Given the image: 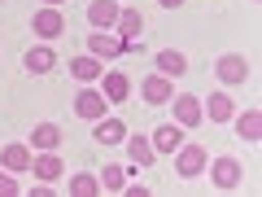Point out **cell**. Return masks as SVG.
I'll return each mask as SVG.
<instances>
[{"instance_id": "obj_5", "label": "cell", "mask_w": 262, "mask_h": 197, "mask_svg": "<svg viewBox=\"0 0 262 197\" xmlns=\"http://www.w3.org/2000/svg\"><path fill=\"white\" fill-rule=\"evenodd\" d=\"M118 5H114V0H92V5H88V22H92L96 31H110L114 22H118Z\"/></svg>"}, {"instance_id": "obj_27", "label": "cell", "mask_w": 262, "mask_h": 197, "mask_svg": "<svg viewBox=\"0 0 262 197\" xmlns=\"http://www.w3.org/2000/svg\"><path fill=\"white\" fill-rule=\"evenodd\" d=\"M48 5H53V9H57V5H61V0H48Z\"/></svg>"}, {"instance_id": "obj_11", "label": "cell", "mask_w": 262, "mask_h": 197, "mask_svg": "<svg viewBox=\"0 0 262 197\" xmlns=\"http://www.w3.org/2000/svg\"><path fill=\"white\" fill-rule=\"evenodd\" d=\"M88 48H92V57H118V53H127V40H118V35H88Z\"/></svg>"}, {"instance_id": "obj_26", "label": "cell", "mask_w": 262, "mask_h": 197, "mask_svg": "<svg viewBox=\"0 0 262 197\" xmlns=\"http://www.w3.org/2000/svg\"><path fill=\"white\" fill-rule=\"evenodd\" d=\"M162 9H179V5H184V0H158Z\"/></svg>"}, {"instance_id": "obj_20", "label": "cell", "mask_w": 262, "mask_h": 197, "mask_svg": "<svg viewBox=\"0 0 262 197\" xmlns=\"http://www.w3.org/2000/svg\"><path fill=\"white\" fill-rule=\"evenodd\" d=\"M127 92H131L127 75H122V70H110V75H105V96H110V101H127Z\"/></svg>"}, {"instance_id": "obj_4", "label": "cell", "mask_w": 262, "mask_h": 197, "mask_svg": "<svg viewBox=\"0 0 262 197\" xmlns=\"http://www.w3.org/2000/svg\"><path fill=\"white\" fill-rule=\"evenodd\" d=\"M149 141H153V149H158V153H175L179 145H184V127H179V123H162Z\"/></svg>"}, {"instance_id": "obj_3", "label": "cell", "mask_w": 262, "mask_h": 197, "mask_svg": "<svg viewBox=\"0 0 262 197\" xmlns=\"http://www.w3.org/2000/svg\"><path fill=\"white\" fill-rule=\"evenodd\" d=\"M31 31H35V35H44V40L61 35V31H66L61 9H53V5H48V9H39V13H35V22H31Z\"/></svg>"}, {"instance_id": "obj_7", "label": "cell", "mask_w": 262, "mask_h": 197, "mask_svg": "<svg viewBox=\"0 0 262 197\" xmlns=\"http://www.w3.org/2000/svg\"><path fill=\"white\" fill-rule=\"evenodd\" d=\"M75 114H79V119H88V123L105 119V96L92 92V88H88V92H79V96H75Z\"/></svg>"}, {"instance_id": "obj_25", "label": "cell", "mask_w": 262, "mask_h": 197, "mask_svg": "<svg viewBox=\"0 0 262 197\" xmlns=\"http://www.w3.org/2000/svg\"><path fill=\"white\" fill-rule=\"evenodd\" d=\"M13 193H18V180H13V175H0V197H13Z\"/></svg>"}, {"instance_id": "obj_15", "label": "cell", "mask_w": 262, "mask_h": 197, "mask_svg": "<svg viewBox=\"0 0 262 197\" xmlns=\"http://www.w3.org/2000/svg\"><path fill=\"white\" fill-rule=\"evenodd\" d=\"M31 171H35L39 180H48V184H53V180H61V158L48 149L44 158H31Z\"/></svg>"}, {"instance_id": "obj_24", "label": "cell", "mask_w": 262, "mask_h": 197, "mask_svg": "<svg viewBox=\"0 0 262 197\" xmlns=\"http://www.w3.org/2000/svg\"><path fill=\"white\" fill-rule=\"evenodd\" d=\"M210 119H214V123H227V119H232V96H223V92L210 96Z\"/></svg>"}, {"instance_id": "obj_14", "label": "cell", "mask_w": 262, "mask_h": 197, "mask_svg": "<svg viewBox=\"0 0 262 197\" xmlns=\"http://www.w3.org/2000/svg\"><path fill=\"white\" fill-rule=\"evenodd\" d=\"M122 136H127L122 119H96V136H92V141H101V145H118Z\"/></svg>"}, {"instance_id": "obj_23", "label": "cell", "mask_w": 262, "mask_h": 197, "mask_svg": "<svg viewBox=\"0 0 262 197\" xmlns=\"http://www.w3.org/2000/svg\"><path fill=\"white\" fill-rule=\"evenodd\" d=\"M70 193H75V197H96V193H101V180H96V175H75V180H70Z\"/></svg>"}, {"instance_id": "obj_22", "label": "cell", "mask_w": 262, "mask_h": 197, "mask_svg": "<svg viewBox=\"0 0 262 197\" xmlns=\"http://www.w3.org/2000/svg\"><path fill=\"white\" fill-rule=\"evenodd\" d=\"M101 184L110 188V193H118V188H127V171H122L118 162H110V167L101 171Z\"/></svg>"}, {"instance_id": "obj_9", "label": "cell", "mask_w": 262, "mask_h": 197, "mask_svg": "<svg viewBox=\"0 0 262 197\" xmlns=\"http://www.w3.org/2000/svg\"><path fill=\"white\" fill-rule=\"evenodd\" d=\"M0 167L5 171H31V149L27 145H5L0 149Z\"/></svg>"}, {"instance_id": "obj_1", "label": "cell", "mask_w": 262, "mask_h": 197, "mask_svg": "<svg viewBox=\"0 0 262 197\" xmlns=\"http://www.w3.org/2000/svg\"><path fill=\"white\" fill-rule=\"evenodd\" d=\"M175 171L184 180H196L201 171H206V149L201 145H179V162H175Z\"/></svg>"}, {"instance_id": "obj_18", "label": "cell", "mask_w": 262, "mask_h": 197, "mask_svg": "<svg viewBox=\"0 0 262 197\" xmlns=\"http://www.w3.org/2000/svg\"><path fill=\"white\" fill-rule=\"evenodd\" d=\"M236 136H241V141H258V136H262V114L258 110H245L241 119H236Z\"/></svg>"}, {"instance_id": "obj_21", "label": "cell", "mask_w": 262, "mask_h": 197, "mask_svg": "<svg viewBox=\"0 0 262 197\" xmlns=\"http://www.w3.org/2000/svg\"><path fill=\"white\" fill-rule=\"evenodd\" d=\"M118 31H122V40H140L144 18H140L136 9H122V13H118Z\"/></svg>"}, {"instance_id": "obj_2", "label": "cell", "mask_w": 262, "mask_h": 197, "mask_svg": "<svg viewBox=\"0 0 262 197\" xmlns=\"http://www.w3.org/2000/svg\"><path fill=\"white\" fill-rule=\"evenodd\" d=\"M219 79H223V84H245V79H249V62H245L241 53H223L219 57Z\"/></svg>"}, {"instance_id": "obj_19", "label": "cell", "mask_w": 262, "mask_h": 197, "mask_svg": "<svg viewBox=\"0 0 262 197\" xmlns=\"http://www.w3.org/2000/svg\"><path fill=\"white\" fill-rule=\"evenodd\" d=\"M70 75L83 79V84H92L96 75H105V66L96 62V57H75V62H70Z\"/></svg>"}, {"instance_id": "obj_6", "label": "cell", "mask_w": 262, "mask_h": 197, "mask_svg": "<svg viewBox=\"0 0 262 197\" xmlns=\"http://www.w3.org/2000/svg\"><path fill=\"white\" fill-rule=\"evenodd\" d=\"M170 101H175V123L179 127H196V123L206 119V110H201L196 96H170Z\"/></svg>"}, {"instance_id": "obj_16", "label": "cell", "mask_w": 262, "mask_h": 197, "mask_svg": "<svg viewBox=\"0 0 262 197\" xmlns=\"http://www.w3.org/2000/svg\"><path fill=\"white\" fill-rule=\"evenodd\" d=\"M31 145H35V149H57V145H61V131H57V123H39L35 131H31Z\"/></svg>"}, {"instance_id": "obj_10", "label": "cell", "mask_w": 262, "mask_h": 197, "mask_svg": "<svg viewBox=\"0 0 262 197\" xmlns=\"http://www.w3.org/2000/svg\"><path fill=\"white\" fill-rule=\"evenodd\" d=\"M170 96H175V88H170V79H166V75H149V79H144V101L166 105Z\"/></svg>"}, {"instance_id": "obj_13", "label": "cell", "mask_w": 262, "mask_h": 197, "mask_svg": "<svg viewBox=\"0 0 262 197\" xmlns=\"http://www.w3.org/2000/svg\"><path fill=\"white\" fill-rule=\"evenodd\" d=\"M158 70L166 79H179L188 70V62H184V53H175V48H162V53H158Z\"/></svg>"}, {"instance_id": "obj_8", "label": "cell", "mask_w": 262, "mask_h": 197, "mask_svg": "<svg viewBox=\"0 0 262 197\" xmlns=\"http://www.w3.org/2000/svg\"><path fill=\"white\" fill-rule=\"evenodd\" d=\"M210 180H214L219 188H236L241 184V162L236 158H219L214 167H210Z\"/></svg>"}, {"instance_id": "obj_12", "label": "cell", "mask_w": 262, "mask_h": 197, "mask_svg": "<svg viewBox=\"0 0 262 197\" xmlns=\"http://www.w3.org/2000/svg\"><path fill=\"white\" fill-rule=\"evenodd\" d=\"M53 66H57V57H53V48H48V44H35L27 53V70H31V75H48Z\"/></svg>"}, {"instance_id": "obj_17", "label": "cell", "mask_w": 262, "mask_h": 197, "mask_svg": "<svg viewBox=\"0 0 262 197\" xmlns=\"http://www.w3.org/2000/svg\"><path fill=\"white\" fill-rule=\"evenodd\" d=\"M127 153H131V162H136V167H149V162L158 158V149H153L149 136H136V141H127Z\"/></svg>"}]
</instances>
